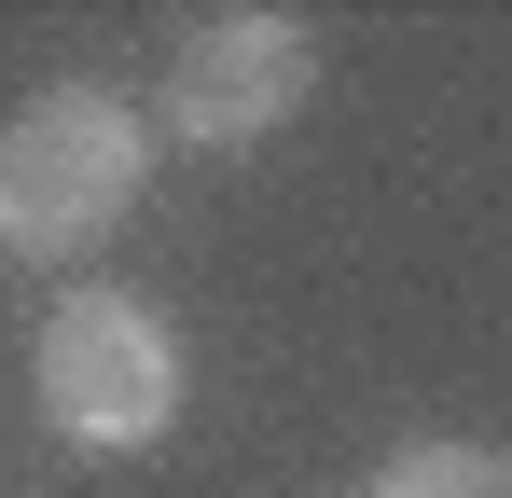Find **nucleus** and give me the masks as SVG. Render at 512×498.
<instances>
[{
    "label": "nucleus",
    "mask_w": 512,
    "mask_h": 498,
    "mask_svg": "<svg viewBox=\"0 0 512 498\" xmlns=\"http://www.w3.org/2000/svg\"><path fill=\"white\" fill-rule=\"evenodd\" d=\"M139 111L111 97V83H56V97H28L14 125H0V249L14 263H84L125 208H139Z\"/></svg>",
    "instance_id": "1"
},
{
    "label": "nucleus",
    "mask_w": 512,
    "mask_h": 498,
    "mask_svg": "<svg viewBox=\"0 0 512 498\" xmlns=\"http://www.w3.org/2000/svg\"><path fill=\"white\" fill-rule=\"evenodd\" d=\"M42 415L70 443H97V457H139L180 415V332L139 291H70L42 319Z\"/></svg>",
    "instance_id": "2"
},
{
    "label": "nucleus",
    "mask_w": 512,
    "mask_h": 498,
    "mask_svg": "<svg viewBox=\"0 0 512 498\" xmlns=\"http://www.w3.org/2000/svg\"><path fill=\"white\" fill-rule=\"evenodd\" d=\"M305 83H319V42L291 14H208V28H180V56H167V125L194 153H236V139L305 111Z\"/></svg>",
    "instance_id": "3"
},
{
    "label": "nucleus",
    "mask_w": 512,
    "mask_h": 498,
    "mask_svg": "<svg viewBox=\"0 0 512 498\" xmlns=\"http://www.w3.org/2000/svg\"><path fill=\"white\" fill-rule=\"evenodd\" d=\"M374 498H512V471L485 443H402V457L374 471Z\"/></svg>",
    "instance_id": "4"
}]
</instances>
